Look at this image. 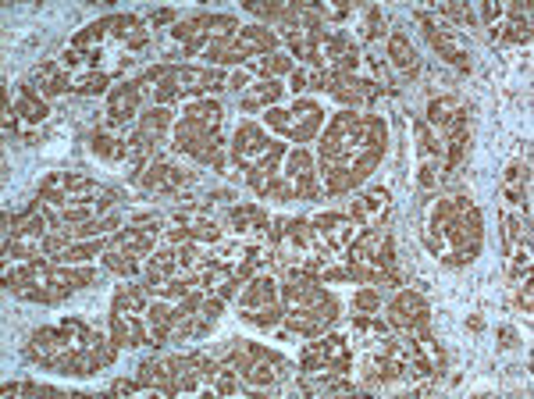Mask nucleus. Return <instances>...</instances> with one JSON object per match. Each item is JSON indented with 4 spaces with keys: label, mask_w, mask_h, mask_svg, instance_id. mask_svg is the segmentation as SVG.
<instances>
[{
    "label": "nucleus",
    "mask_w": 534,
    "mask_h": 399,
    "mask_svg": "<svg viewBox=\"0 0 534 399\" xmlns=\"http://www.w3.org/2000/svg\"><path fill=\"white\" fill-rule=\"evenodd\" d=\"M389 150V125L371 111H335L317 143V179L324 196H346L371 179Z\"/></svg>",
    "instance_id": "1"
},
{
    "label": "nucleus",
    "mask_w": 534,
    "mask_h": 399,
    "mask_svg": "<svg viewBox=\"0 0 534 399\" xmlns=\"http://www.w3.org/2000/svg\"><path fill=\"white\" fill-rule=\"evenodd\" d=\"M421 239L435 261L445 268H467L478 261L485 243V218L470 193L431 189L421 204Z\"/></svg>",
    "instance_id": "2"
},
{
    "label": "nucleus",
    "mask_w": 534,
    "mask_h": 399,
    "mask_svg": "<svg viewBox=\"0 0 534 399\" xmlns=\"http://www.w3.org/2000/svg\"><path fill=\"white\" fill-rule=\"evenodd\" d=\"M282 307H285V321L278 325L282 328V339H292V335L317 339V335H324L339 321V300L324 289V282L314 271H300V268L285 271Z\"/></svg>",
    "instance_id": "3"
},
{
    "label": "nucleus",
    "mask_w": 534,
    "mask_h": 399,
    "mask_svg": "<svg viewBox=\"0 0 534 399\" xmlns=\"http://www.w3.org/2000/svg\"><path fill=\"white\" fill-rule=\"evenodd\" d=\"M221 122H225V107H221V100H211V97L189 100L182 118L171 125V150L207 164V157H211L214 150L225 147V139H221Z\"/></svg>",
    "instance_id": "4"
},
{
    "label": "nucleus",
    "mask_w": 534,
    "mask_h": 399,
    "mask_svg": "<svg viewBox=\"0 0 534 399\" xmlns=\"http://www.w3.org/2000/svg\"><path fill=\"white\" fill-rule=\"evenodd\" d=\"M221 360L239 371V378L246 382L250 396H260L264 389H275V385H282L289 375H296L282 353L267 350V346H260V342H253V339H235L228 357H221Z\"/></svg>",
    "instance_id": "5"
},
{
    "label": "nucleus",
    "mask_w": 534,
    "mask_h": 399,
    "mask_svg": "<svg viewBox=\"0 0 534 399\" xmlns=\"http://www.w3.org/2000/svg\"><path fill=\"white\" fill-rule=\"evenodd\" d=\"M221 86H228V75L221 72V68L168 65L161 79L154 82L150 97H154L157 107H168V104H175V100H200V97H207V93L221 90Z\"/></svg>",
    "instance_id": "6"
},
{
    "label": "nucleus",
    "mask_w": 534,
    "mask_h": 399,
    "mask_svg": "<svg viewBox=\"0 0 534 399\" xmlns=\"http://www.w3.org/2000/svg\"><path fill=\"white\" fill-rule=\"evenodd\" d=\"M278 43H282V36L271 29V25H243L239 33H232L228 40L214 43V47L203 50V61H207V68H225V65H239L243 68L246 61H253V57H264V54H275Z\"/></svg>",
    "instance_id": "7"
},
{
    "label": "nucleus",
    "mask_w": 534,
    "mask_h": 399,
    "mask_svg": "<svg viewBox=\"0 0 534 399\" xmlns=\"http://www.w3.org/2000/svg\"><path fill=\"white\" fill-rule=\"evenodd\" d=\"M136 378L146 392H161V396H178V392L200 389V375L189 364V353H154L139 364Z\"/></svg>",
    "instance_id": "8"
},
{
    "label": "nucleus",
    "mask_w": 534,
    "mask_h": 399,
    "mask_svg": "<svg viewBox=\"0 0 534 399\" xmlns=\"http://www.w3.org/2000/svg\"><path fill=\"white\" fill-rule=\"evenodd\" d=\"M324 122H328V118H324V107L310 97H296L292 107H271V111H264L267 129L278 132V136L289 139V143H296V147H303V143L321 136Z\"/></svg>",
    "instance_id": "9"
},
{
    "label": "nucleus",
    "mask_w": 534,
    "mask_h": 399,
    "mask_svg": "<svg viewBox=\"0 0 534 399\" xmlns=\"http://www.w3.org/2000/svg\"><path fill=\"white\" fill-rule=\"evenodd\" d=\"M385 321H389L392 332L413 339L421 350L435 342V332H431V307L421 289H399V293L385 303Z\"/></svg>",
    "instance_id": "10"
},
{
    "label": "nucleus",
    "mask_w": 534,
    "mask_h": 399,
    "mask_svg": "<svg viewBox=\"0 0 534 399\" xmlns=\"http://www.w3.org/2000/svg\"><path fill=\"white\" fill-rule=\"evenodd\" d=\"M239 29H243V25H239V18L200 11V15L175 22V29H171V40H175L178 47H182V57H200L207 47H214V43L228 40V36L239 33Z\"/></svg>",
    "instance_id": "11"
},
{
    "label": "nucleus",
    "mask_w": 534,
    "mask_h": 399,
    "mask_svg": "<svg viewBox=\"0 0 534 399\" xmlns=\"http://www.w3.org/2000/svg\"><path fill=\"white\" fill-rule=\"evenodd\" d=\"M107 193V186H100L97 179H86L79 171H50L40 182V200L50 211H61L68 204H100V196Z\"/></svg>",
    "instance_id": "12"
},
{
    "label": "nucleus",
    "mask_w": 534,
    "mask_h": 399,
    "mask_svg": "<svg viewBox=\"0 0 534 399\" xmlns=\"http://www.w3.org/2000/svg\"><path fill=\"white\" fill-rule=\"evenodd\" d=\"M413 18H417V25L424 29V36H428V43H431V50L438 54V61L453 65L456 72H470V68H474V61H470V43L463 40L460 29H453L449 22H442L435 11H417Z\"/></svg>",
    "instance_id": "13"
},
{
    "label": "nucleus",
    "mask_w": 534,
    "mask_h": 399,
    "mask_svg": "<svg viewBox=\"0 0 534 399\" xmlns=\"http://www.w3.org/2000/svg\"><path fill=\"white\" fill-rule=\"evenodd\" d=\"M196 171H189V168H178V164H171V161H150L143 171L136 175V186L143 189V193H154V196H168V200H182V189H189V186H196Z\"/></svg>",
    "instance_id": "14"
},
{
    "label": "nucleus",
    "mask_w": 534,
    "mask_h": 399,
    "mask_svg": "<svg viewBox=\"0 0 534 399\" xmlns=\"http://www.w3.org/2000/svg\"><path fill=\"white\" fill-rule=\"evenodd\" d=\"M278 139H271L267 136V129L264 125H257V122H239L235 125V136H232V143H228V161L235 164V168L243 171H250L253 164H260L267 154H271V147H275Z\"/></svg>",
    "instance_id": "15"
},
{
    "label": "nucleus",
    "mask_w": 534,
    "mask_h": 399,
    "mask_svg": "<svg viewBox=\"0 0 534 399\" xmlns=\"http://www.w3.org/2000/svg\"><path fill=\"white\" fill-rule=\"evenodd\" d=\"M282 175L292 182V189H296L300 200H321L324 196L321 179H317V161L307 147H292L289 154H285Z\"/></svg>",
    "instance_id": "16"
},
{
    "label": "nucleus",
    "mask_w": 534,
    "mask_h": 399,
    "mask_svg": "<svg viewBox=\"0 0 534 399\" xmlns=\"http://www.w3.org/2000/svg\"><path fill=\"white\" fill-rule=\"evenodd\" d=\"M157 239H161V225H125L118 228L114 236H107V250H118L132 261H143L157 250Z\"/></svg>",
    "instance_id": "17"
},
{
    "label": "nucleus",
    "mask_w": 534,
    "mask_h": 399,
    "mask_svg": "<svg viewBox=\"0 0 534 399\" xmlns=\"http://www.w3.org/2000/svg\"><path fill=\"white\" fill-rule=\"evenodd\" d=\"M139 104H143V90L136 86V79H125L118 86H111V93H107V125L122 129V125L136 122Z\"/></svg>",
    "instance_id": "18"
},
{
    "label": "nucleus",
    "mask_w": 534,
    "mask_h": 399,
    "mask_svg": "<svg viewBox=\"0 0 534 399\" xmlns=\"http://www.w3.org/2000/svg\"><path fill=\"white\" fill-rule=\"evenodd\" d=\"M310 225H314L317 239H321V243H324V250H328V253L346 250V246L353 243L356 228H360L353 218H349V214H335V211L317 214V218H310Z\"/></svg>",
    "instance_id": "19"
},
{
    "label": "nucleus",
    "mask_w": 534,
    "mask_h": 399,
    "mask_svg": "<svg viewBox=\"0 0 534 399\" xmlns=\"http://www.w3.org/2000/svg\"><path fill=\"white\" fill-rule=\"evenodd\" d=\"M275 303H282V282L271 271H257L239 293V310H264Z\"/></svg>",
    "instance_id": "20"
},
{
    "label": "nucleus",
    "mask_w": 534,
    "mask_h": 399,
    "mask_svg": "<svg viewBox=\"0 0 534 399\" xmlns=\"http://www.w3.org/2000/svg\"><path fill=\"white\" fill-rule=\"evenodd\" d=\"M385 54H389V68L396 75H403V79H417V75H421V54H417V47H413L410 36H406L403 29L389 33V47H385Z\"/></svg>",
    "instance_id": "21"
},
{
    "label": "nucleus",
    "mask_w": 534,
    "mask_h": 399,
    "mask_svg": "<svg viewBox=\"0 0 534 399\" xmlns=\"http://www.w3.org/2000/svg\"><path fill=\"white\" fill-rule=\"evenodd\" d=\"M282 93H285V86L278 79H257L239 93V111L243 114H264V111H271V107H278Z\"/></svg>",
    "instance_id": "22"
},
{
    "label": "nucleus",
    "mask_w": 534,
    "mask_h": 399,
    "mask_svg": "<svg viewBox=\"0 0 534 399\" xmlns=\"http://www.w3.org/2000/svg\"><path fill=\"white\" fill-rule=\"evenodd\" d=\"M389 207H392L389 189H367L364 196H353V204H349V218H353L360 228L381 225V218L389 214Z\"/></svg>",
    "instance_id": "23"
},
{
    "label": "nucleus",
    "mask_w": 534,
    "mask_h": 399,
    "mask_svg": "<svg viewBox=\"0 0 534 399\" xmlns=\"http://www.w3.org/2000/svg\"><path fill=\"white\" fill-rule=\"evenodd\" d=\"M107 332L118 342V350H139V346H150V328H146V314L143 318H125V314H111L107 318Z\"/></svg>",
    "instance_id": "24"
},
{
    "label": "nucleus",
    "mask_w": 534,
    "mask_h": 399,
    "mask_svg": "<svg viewBox=\"0 0 534 399\" xmlns=\"http://www.w3.org/2000/svg\"><path fill=\"white\" fill-rule=\"evenodd\" d=\"M154 303V293L146 289V282H125L114 289L111 314H125V318H143L146 307Z\"/></svg>",
    "instance_id": "25"
},
{
    "label": "nucleus",
    "mask_w": 534,
    "mask_h": 399,
    "mask_svg": "<svg viewBox=\"0 0 534 399\" xmlns=\"http://www.w3.org/2000/svg\"><path fill=\"white\" fill-rule=\"evenodd\" d=\"M33 82H36V93H40L43 100L61 97V93H72V86H75V82L68 79V72H65L61 61H43V65L33 72Z\"/></svg>",
    "instance_id": "26"
},
{
    "label": "nucleus",
    "mask_w": 534,
    "mask_h": 399,
    "mask_svg": "<svg viewBox=\"0 0 534 399\" xmlns=\"http://www.w3.org/2000/svg\"><path fill=\"white\" fill-rule=\"evenodd\" d=\"M171 125H175V114L168 111V107H146L143 114L136 118V132L143 139H150V143H161L164 136H171Z\"/></svg>",
    "instance_id": "27"
},
{
    "label": "nucleus",
    "mask_w": 534,
    "mask_h": 399,
    "mask_svg": "<svg viewBox=\"0 0 534 399\" xmlns=\"http://www.w3.org/2000/svg\"><path fill=\"white\" fill-rule=\"evenodd\" d=\"M243 68L250 75H257V79H282V75L296 72V61H292L289 54H282V50H275V54L253 57V61H246Z\"/></svg>",
    "instance_id": "28"
},
{
    "label": "nucleus",
    "mask_w": 534,
    "mask_h": 399,
    "mask_svg": "<svg viewBox=\"0 0 534 399\" xmlns=\"http://www.w3.org/2000/svg\"><path fill=\"white\" fill-rule=\"evenodd\" d=\"M89 150L107 164H125V136L111 132V125H107V129H97L93 136H89Z\"/></svg>",
    "instance_id": "29"
},
{
    "label": "nucleus",
    "mask_w": 534,
    "mask_h": 399,
    "mask_svg": "<svg viewBox=\"0 0 534 399\" xmlns=\"http://www.w3.org/2000/svg\"><path fill=\"white\" fill-rule=\"evenodd\" d=\"M228 225H232L235 232H250V228L267 232L271 218H267V211L260 204H235V207H228Z\"/></svg>",
    "instance_id": "30"
},
{
    "label": "nucleus",
    "mask_w": 534,
    "mask_h": 399,
    "mask_svg": "<svg viewBox=\"0 0 534 399\" xmlns=\"http://www.w3.org/2000/svg\"><path fill=\"white\" fill-rule=\"evenodd\" d=\"M239 318H243L246 325H257V328H267V332H275V328L285 321V307L282 303H275V307H264V310H239Z\"/></svg>",
    "instance_id": "31"
},
{
    "label": "nucleus",
    "mask_w": 534,
    "mask_h": 399,
    "mask_svg": "<svg viewBox=\"0 0 534 399\" xmlns=\"http://www.w3.org/2000/svg\"><path fill=\"white\" fill-rule=\"evenodd\" d=\"M72 93H79V97H100V93H111V75L107 72L82 75V79H75Z\"/></svg>",
    "instance_id": "32"
},
{
    "label": "nucleus",
    "mask_w": 534,
    "mask_h": 399,
    "mask_svg": "<svg viewBox=\"0 0 534 399\" xmlns=\"http://www.w3.org/2000/svg\"><path fill=\"white\" fill-rule=\"evenodd\" d=\"M100 264H104L111 275H122V278H136L139 275V261H132V257H125V253H118V250H104Z\"/></svg>",
    "instance_id": "33"
},
{
    "label": "nucleus",
    "mask_w": 534,
    "mask_h": 399,
    "mask_svg": "<svg viewBox=\"0 0 534 399\" xmlns=\"http://www.w3.org/2000/svg\"><path fill=\"white\" fill-rule=\"evenodd\" d=\"M353 314H381V289L378 285H360L353 293Z\"/></svg>",
    "instance_id": "34"
},
{
    "label": "nucleus",
    "mask_w": 534,
    "mask_h": 399,
    "mask_svg": "<svg viewBox=\"0 0 534 399\" xmlns=\"http://www.w3.org/2000/svg\"><path fill=\"white\" fill-rule=\"evenodd\" d=\"M111 18V40H129L132 33H139L143 29V18L139 15H107Z\"/></svg>",
    "instance_id": "35"
},
{
    "label": "nucleus",
    "mask_w": 534,
    "mask_h": 399,
    "mask_svg": "<svg viewBox=\"0 0 534 399\" xmlns=\"http://www.w3.org/2000/svg\"><path fill=\"white\" fill-rule=\"evenodd\" d=\"M364 43H374L378 36H385V15H381V8H367L364 11Z\"/></svg>",
    "instance_id": "36"
},
{
    "label": "nucleus",
    "mask_w": 534,
    "mask_h": 399,
    "mask_svg": "<svg viewBox=\"0 0 534 399\" xmlns=\"http://www.w3.org/2000/svg\"><path fill=\"white\" fill-rule=\"evenodd\" d=\"M111 392L114 396H132V392H146V389H143L139 378H118V382L111 385Z\"/></svg>",
    "instance_id": "37"
},
{
    "label": "nucleus",
    "mask_w": 534,
    "mask_h": 399,
    "mask_svg": "<svg viewBox=\"0 0 534 399\" xmlns=\"http://www.w3.org/2000/svg\"><path fill=\"white\" fill-rule=\"evenodd\" d=\"M285 90H292V93H296V97H300V93H307V90H310V72L296 68V72L289 75V86H285Z\"/></svg>",
    "instance_id": "38"
},
{
    "label": "nucleus",
    "mask_w": 534,
    "mask_h": 399,
    "mask_svg": "<svg viewBox=\"0 0 534 399\" xmlns=\"http://www.w3.org/2000/svg\"><path fill=\"white\" fill-rule=\"evenodd\" d=\"M250 82H253V75L246 72V68H239V72H232V75H228V90L243 93L246 86H250Z\"/></svg>",
    "instance_id": "39"
},
{
    "label": "nucleus",
    "mask_w": 534,
    "mask_h": 399,
    "mask_svg": "<svg viewBox=\"0 0 534 399\" xmlns=\"http://www.w3.org/2000/svg\"><path fill=\"white\" fill-rule=\"evenodd\" d=\"M146 43H150V29H146V25H143L139 33H132L129 40H125V50H143Z\"/></svg>",
    "instance_id": "40"
},
{
    "label": "nucleus",
    "mask_w": 534,
    "mask_h": 399,
    "mask_svg": "<svg viewBox=\"0 0 534 399\" xmlns=\"http://www.w3.org/2000/svg\"><path fill=\"white\" fill-rule=\"evenodd\" d=\"M517 339H520V335L513 332V328H499V346H502V350H513V346H517Z\"/></svg>",
    "instance_id": "41"
},
{
    "label": "nucleus",
    "mask_w": 534,
    "mask_h": 399,
    "mask_svg": "<svg viewBox=\"0 0 534 399\" xmlns=\"http://www.w3.org/2000/svg\"><path fill=\"white\" fill-rule=\"evenodd\" d=\"M168 22H175V11L171 8H161V11H154V15H150V25H168Z\"/></svg>",
    "instance_id": "42"
},
{
    "label": "nucleus",
    "mask_w": 534,
    "mask_h": 399,
    "mask_svg": "<svg viewBox=\"0 0 534 399\" xmlns=\"http://www.w3.org/2000/svg\"><path fill=\"white\" fill-rule=\"evenodd\" d=\"M467 328H470V332H485V318H478V314H474V318L467 321Z\"/></svg>",
    "instance_id": "43"
}]
</instances>
